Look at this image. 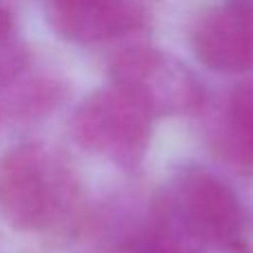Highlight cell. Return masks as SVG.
Listing matches in <instances>:
<instances>
[{
  "label": "cell",
  "instance_id": "7",
  "mask_svg": "<svg viewBox=\"0 0 253 253\" xmlns=\"http://www.w3.org/2000/svg\"><path fill=\"white\" fill-rule=\"evenodd\" d=\"M65 98V84L31 69L22 47L0 62V126L31 123L51 114Z\"/></svg>",
  "mask_w": 253,
  "mask_h": 253
},
{
  "label": "cell",
  "instance_id": "9",
  "mask_svg": "<svg viewBox=\"0 0 253 253\" xmlns=\"http://www.w3.org/2000/svg\"><path fill=\"white\" fill-rule=\"evenodd\" d=\"M116 253H187L173 238L153 222L129 233L116 247Z\"/></svg>",
  "mask_w": 253,
  "mask_h": 253
},
{
  "label": "cell",
  "instance_id": "5",
  "mask_svg": "<svg viewBox=\"0 0 253 253\" xmlns=\"http://www.w3.org/2000/svg\"><path fill=\"white\" fill-rule=\"evenodd\" d=\"M196 58L220 74L253 69V0H220L191 31Z\"/></svg>",
  "mask_w": 253,
  "mask_h": 253
},
{
  "label": "cell",
  "instance_id": "2",
  "mask_svg": "<svg viewBox=\"0 0 253 253\" xmlns=\"http://www.w3.org/2000/svg\"><path fill=\"white\" fill-rule=\"evenodd\" d=\"M151 222L187 253H253L238 196L205 167L171 173L153 198Z\"/></svg>",
  "mask_w": 253,
  "mask_h": 253
},
{
  "label": "cell",
  "instance_id": "6",
  "mask_svg": "<svg viewBox=\"0 0 253 253\" xmlns=\"http://www.w3.org/2000/svg\"><path fill=\"white\" fill-rule=\"evenodd\" d=\"M44 18L58 38L74 44H102L147 27L142 0H44Z\"/></svg>",
  "mask_w": 253,
  "mask_h": 253
},
{
  "label": "cell",
  "instance_id": "10",
  "mask_svg": "<svg viewBox=\"0 0 253 253\" xmlns=\"http://www.w3.org/2000/svg\"><path fill=\"white\" fill-rule=\"evenodd\" d=\"M13 31H16V25H13L11 13H9V9L0 7V62L18 49Z\"/></svg>",
  "mask_w": 253,
  "mask_h": 253
},
{
  "label": "cell",
  "instance_id": "4",
  "mask_svg": "<svg viewBox=\"0 0 253 253\" xmlns=\"http://www.w3.org/2000/svg\"><path fill=\"white\" fill-rule=\"evenodd\" d=\"M116 87L126 91L151 116H189L205 105V89L178 56L158 47H129L109 62Z\"/></svg>",
  "mask_w": 253,
  "mask_h": 253
},
{
  "label": "cell",
  "instance_id": "8",
  "mask_svg": "<svg viewBox=\"0 0 253 253\" xmlns=\"http://www.w3.org/2000/svg\"><path fill=\"white\" fill-rule=\"evenodd\" d=\"M209 140L222 158L253 167V83L229 93L211 120Z\"/></svg>",
  "mask_w": 253,
  "mask_h": 253
},
{
  "label": "cell",
  "instance_id": "1",
  "mask_svg": "<svg viewBox=\"0 0 253 253\" xmlns=\"http://www.w3.org/2000/svg\"><path fill=\"white\" fill-rule=\"evenodd\" d=\"M83 211V182L60 149L31 140L0 156V218L11 229L65 233Z\"/></svg>",
  "mask_w": 253,
  "mask_h": 253
},
{
  "label": "cell",
  "instance_id": "3",
  "mask_svg": "<svg viewBox=\"0 0 253 253\" xmlns=\"http://www.w3.org/2000/svg\"><path fill=\"white\" fill-rule=\"evenodd\" d=\"M69 131L80 149L133 173L151 144L153 116L126 91L109 84L76 107Z\"/></svg>",
  "mask_w": 253,
  "mask_h": 253
}]
</instances>
